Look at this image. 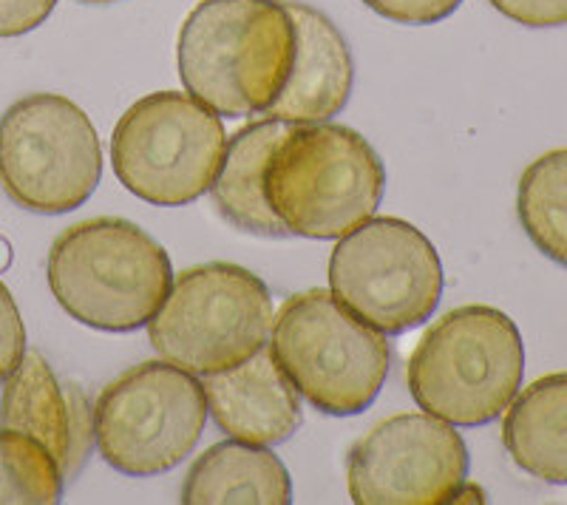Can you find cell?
<instances>
[{"label": "cell", "mask_w": 567, "mask_h": 505, "mask_svg": "<svg viewBox=\"0 0 567 505\" xmlns=\"http://www.w3.org/2000/svg\"><path fill=\"white\" fill-rule=\"evenodd\" d=\"M296 52L284 0H202L187 14L176 63L187 94L221 117H256L276 103Z\"/></svg>", "instance_id": "obj_1"}, {"label": "cell", "mask_w": 567, "mask_h": 505, "mask_svg": "<svg viewBox=\"0 0 567 505\" xmlns=\"http://www.w3.org/2000/svg\"><path fill=\"white\" fill-rule=\"evenodd\" d=\"M49 287L74 321L103 332L145 327L174 285L168 252L140 225L100 216L65 227L49 250Z\"/></svg>", "instance_id": "obj_2"}, {"label": "cell", "mask_w": 567, "mask_h": 505, "mask_svg": "<svg viewBox=\"0 0 567 505\" xmlns=\"http://www.w3.org/2000/svg\"><path fill=\"white\" fill-rule=\"evenodd\" d=\"M383 190V159L347 125H290L267 163V202L287 234L301 239H341L372 219Z\"/></svg>", "instance_id": "obj_3"}, {"label": "cell", "mask_w": 567, "mask_h": 505, "mask_svg": "<svg viewBox=\"0 0 567 505\" xmlns=\"http://www.w3.org/2000/svg\"><path fill=\"white\" fill-rule=\"evenodd\" d=\"M525 347L514 318L488 305L445 312L409 355L406 381L423 412L452 426H485L523 387Z\"/></svg>", "instance_id": "obj_4"}, {"label": "cell", "mask_w": 567, "mask_h": 505, "mask_svg": "<svg viewBox=\"0 0 567 505\" xmlns=\"http://www.w3.org/2000/svg\"><path fill=\"white\" fill-rule=\"evenodd\" d=\"M270 343L298 395L332 418L367 412L392 367L386 336L347 310L332 290L287 298L272 316Z\"/></svg>", "instance_id": "obj_5"}, {"label": "cell", "mask_w": 567, "mask_h": 505, "mask_svg": "<svg viewBox=\"0 0 567 505\" xmlns=\"http://www.w3.org/2000/svg\"><path fill=\"white\" fill-rule=\"evenodd\" d=\"M270 330V290L256 272L230 261L182 270L148 321L151 347L202 378L256 355Z\"/></svg>", "instance_id": "obj_6"}, {"label": "cell", "mask_w": 567, "mask_h": 505, "mask_svg": "<svg viewBox=\"0 0 567 505\" xmlns=\"http://www.w3.org/2000/svg\"><path fill=\"white\" fill-rule=\"evenodd\" d=\"M225 151L219 114L182 91L136 100L111 134L116 179L156 208H182L207 194Z\"/></svg>", "instance_id": "obj_7"}, {"label": "cell", "mask_w": 567, "mask_h": 505, "mask_svg": "<svg viewBox=\"0 0 567 505\" xmlns=\"http://www.w3.org/2000/svg\"><path fill=\"white\" fill-rule=\"evenodd\" d=\"M103 145L89 114L60 94H29L0 117V185L23 210L60 216L91 199Z\"/></svg>", "instance_id": "obj_8"}, {"label": "cell", "mask_w": 567, "mask_h": 505, "mask_svg": "<svg viewBox=\"0 0 567 505\" xmlns=\"http://www.w3.org/2000/svg\"><path fill=\"white\" fill-rule=\"evenodd\" d=\"M205 423L202 381L171 361H145L123 372L94 403L100 457L128 477H156L179 466Z\"/></svg>", "instance_id": "obj_9"}, {"label": "cell", "mask_w": 567, "mask_h": 505, "mask_svg": "<svg viewBox=\"0 0 567 505\" xmlns=\"http://www.w3.org/2000/svg\"><path fill=\"white\" fill-rule=\"evenodd\" d=\"M329 287L369 327L403 336L434 316L445 272L423 230L398 216H378L341 236L329 256Z\"/></svg>", "instance_id": "obj_10"}, {"label": "cell", "mask_w": 567, "mask_h": 505, "mask_svg": "<svg viewBox=\"0 0 567 505\" xmlns=\"http://www.w3.org/2000/svg\"><path fill=\"white\" fill-rule=\"evenodd\" d=\"M468 466V449L452 423L406 412L354 443L347 461L349 497L358 505L452 503Z\"/></svg>", "instance_id": "obj_11"}, {"label": "cell", "mask_w": 567, "mask_h": 505, "mask_svg": "<svg viewBox=\"0 0 567 505\" xmlns=\"http://www.w3.org/2000/svg\"><path fill=\"white\" fill-rule=\"evenodd\" d=\"M0 426L43 443L63 468V477H74L94 443V409L78 387H60L40 352H27L3 381Z\"/></svg>", "instance_id": "obj_12"}, {"label": "cell", "mask_w": 567, "mask_h": 505, "mask_svg": "<svg viewBox=\"0 0 567 505\" xmlns=\"http://www.w3.org/2000/svg\"><path fill=\"white\" fill-rule=\"evenodd\" d=\"M296 27V52L276 103L261 114L290 125L327 123L341 114L354 85V60L347 38L323 12L284 0Z\"/></svg>", "instance_id": "obj_13"}, {"label": "cell", "mask_w": 567, "mask_h": 505, "mask_svg": "<svg viewBox=\"0 0 567 505\" xmlns=\"http://www.w3.org/2000/svg\"><path fill=\"white\" fill-rule=\"evenodd\" d=\"M207 415L236 441L256 446L287 443L301 429V395L284 375L272 350H261L230 370L202 378Z\"/></svg>", "instance_id": "obj_14"}, {"label": "cell", "mask_w": 567, "mask_h": 505, "mask_svg": "<svg viewBox=\"0 0 567 505\" xmlns=\"http://www.w3.org/2000/svg\"><path fill=\"white\" fill-rule=\"evenodd\" d=\"M290 131V123L278 120H256L227 140L225 159L210 185L213 208L221 219L241 234L258 239H287V227L272 214L265 194V176L270 154Z\"/></svg>", "instance_id": "obj_15"}, {"label": "cell", "mask_w": 567, "mask_h": 505, "mask_svg": "<svg viewBox=\"0 0 567 505\" xmlns=\"http://www.w3.org/2000/svg\"><path fill=\"white\" fill-rule=\"evenodd\" d=\"M182 503H265L290 505V472L270 446L230 441L216 443L196 457L182 486Z\"/></svg>", "instance_id": "obj_16"}, {"label": "cell", "mask_w": 567, "mask_h": 505, "mask_svg": "<svg viewBox=\"0 0 567 505\" xmlns=\"http://www.w3.org/2000/svg\"><path fill=\"white\" fill-rule=\"evenodd\" d=\"M503 443L525 474L567 486V372L539 378L511 401Z\"/></svg>", "instance_id": "obj_17"}, {"label": "cell", "mask_w": 567, "mask_h": 505, "mask_svg": "<svg viewBox=\"0 0 567 505\" xmlns=\"http://www.w3.org/2000/svg\"><path fill=\"white\" fill-rule=\"evenodd\" d=\"M516 216L536 250L567 267V148L548 151L525 168Z\"/></svg>", "instance_id": "obj_18"}, {"label": "cell", "mask_w": 567, "mask_h": 505, "mask_svg": "<svg viewBox=\"0 0 567 505\" xmlns=\"http://www.w3.org/2000/svg\"><path fill=\"white\" fill-rule=\"evenodd\" d=\"M63 468L18 429H0V503H60Z\"/></svg>", "instance_id": "obj_19"}, {"label": "cell", "mask_w": 567, "mask_h": 505, "mask_svg": "<svg viewBox=\"0 0 567 505\" xmlns=\"http://www.w3.org/2000/svg\"><path fill=\"white\" fill-rule=\"evenodd\" d=\"M23 355H27V327L14 305L12 290L0 281V383L18 370Z\"/></svg>", "instance_id": "obj_20"}, {"label": "cell", "mask_w": 567, "mask_h": 505, "mask_svg": "<svg viewBox=\"0 0 567 505\" xmlns=\"http://www.w3.org/2000/svg\"><path fill=\"white\" fill-rule=\"evenodd\" d=\"M363 3L394 23L429 27V23H440L452 12H457L463 0H363Z\"/></svg>", "instance_id": "obj_21"}, {"label": "cell", "mask_w": 567, "mask_h": 505, "mask_svg": "<svg viewBox=\"0 0 567 505\" xmlns=\"http://www.w3.org/2000/svg\"><path fill=\"white\" fill-rule=\"evenodd\" d=\"M499 14L528 29L567 27V0H488Z\"/></svg>", "instance_id": "obj_22"}, {"label": "cell", "mask_w": 567, "mask_h": 505, "mask_svg": "<svg viewBox=\"0 0 567 505\" xmlns=\"http://www.w3.org/2000/svg\"><path fill=\"white\" fill-rule=\"evenodd\" d=\"M58 0H0V38H20L45 23Z\"/></svg>", "instance_id": "obj_23"}, {"label": "cell", "mask_w": 567, "mask_h": 505, "mask_svg": "<svg viewBox=\"0 0 567 505\" xmlns=\"http://www.w3.org/2000/svg\"><path fill=\"white\" fill-rule=\"evenodd\" d=\"M9 265H12V245L0 236V272L7 270Z\"/></svg>", "instance_id": "obj_24"}, {"label": "cell", "mask_w": 567, "mask_h": 505, "mask_svg": "<svg viewBox=\"0 0 567 505\" xmlns=\"http://www.w3.org/2000/svg\"><path fill=\"white\" fill-rule=\"evenodd\" d=\"M80 3H91V7H100V3H120V0H80Z\"/></svg>", "instance_id": "obj_25"}]
</instances>
